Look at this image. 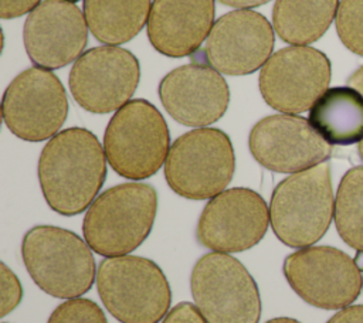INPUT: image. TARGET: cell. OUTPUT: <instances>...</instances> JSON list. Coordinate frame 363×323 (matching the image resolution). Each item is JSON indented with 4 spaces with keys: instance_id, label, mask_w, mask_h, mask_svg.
I'll return each mask as SVG.
<instances>
[{
    "instance_id": "obj_1",
    "label": "cell",
    "mask_w": 363,
    "mask_h": 323,
    "mask_svg": "<svg viewBox=\"0 0 363 323\" xmlns=\"http://www.w3.org/2000/svg\"><path fill=\"white\" fill-rule=\"evenodd\" d=\"M106 156L85 128L52 136L41 150L38 180L47 204L61 215H77L96 198L106 177Z\"/></svg>"
},
{
    "instance_id": "obj_2",
    "label": "cell",
    "mask_w": 363,
    "mask_h": 323,
    "mask_svg": "<svg viewBox=\"0 0 363 323\" xmlns=\"http://www.w3.org/2000/svg\"><path fill=\"white\" fill-rule=\"evenodd\" d=\"M156 211L157 194L150 184H118L88 207L84 238L92 251L106 258L128 255L149 237Z\"/></svg>"
},
{
    "instance_id": "obj_3",
    "label": "cell",
    "mask_w": 363,
    "mask_h": 323,
    "mask_svg": "<svg viewBox=\"0 0 363 323\" xmlns=\"http://www.w3.org/2000/svg\"><path fill=\"white\" fill-rule=\"evenodd\" d=\"M21 256L34 283L54 298H79L96 279L91 246L65 228L37 225L28 230L21 242Z\"/></svg>"
},
{
    "instance_id": "obj_4",
    "label": "cell",
    "mask_w": 363,
    "mask_h": 323,
    "mask_svg": "<svg viewBox=\"0 0 363 323\" xmlns=\"http://www.w3.org/2000/svg\"><path fill=\"white\" fill-rule=\"evenodd\" d=\"M335 211L330 166L320 163L291 174L274 188L269 224L291 248H306L328 231Z\"/></svg>"
},
{
    "instance_id": "obj_5",
    "label": "cell",
    "mask_w": 363,
    "mask_h": 323,
    "mask_svg": "<svg viewBox=\"0 0 363 323\" xmlns=\"http://www.w3.org/2000/svg\"><path fill=\"white\" fill-rule=\"evenodd\" d=\"M95 280L104 306L121 323H159L169 313L170 285L159 265L147 258H106Z\"/></svg>"
},
{
    "instance_id": "obj_6",
    "label": "cell",
    "mask_w": 363,
    "mask_h": 323,
    "mask_svg": "<svg viewBox=\"0 0 363 323\" xmlns=\"http://www.w3.org/2000/svg\"><path fill=\"white\" fill-rule=\"evenodd\" d=\"M104 150L109 166L122 177L143 180L153 176L170 150L167 123L155 105L132 99L111 118Z\"/></svg>"
},
{
    "instance_id": "obj_7",
    "label": "cell",
    "mask_w": 363,
    "mask_h": 323,
    "mask_svg": "<svg viewBox=\"0 0 363 323\" xmlns=\"http://www.w3.org/2000/svg\"><path fill=\"white\" fill-rule=\"evenodd\" d=\"M234 167L230 137L220 129L197 128L170 146L164 177L176 194L189 200H206L225 190Z\"/></svg>"
},
{
    "instance_id": "obj_8",
    "label": "cell",
    "mask_w": 363,
    "mask_h": 323,
    "mask_svg": "<svg viewBox=\"0 0 363 323\" xmlns=\"http://www.w3.org/2000/svg\"><path fill=\"white\" fill-rule=\"evenodd\" d=\"M190 289L207 323H258L261 296L247 268L225 252L203 255L193 266Z\"/></svg>"
},
{
    "instance_id": "obj_9",
    "label": "cell",
    "mask_w": 363,
    "mask_h": 323,
    "mask_svg": "<svg viewBox=\"0 0 363 323\" xmlns=\"http://www.w3.org/2000/svg\"><path fill=\"white\" fill-rule=\"evenodd\" d=\"M282 271L294 292L319 309H343L363 288L356 261L333 246L301 248L285 258Z\"/></svg>"
},
{
    "instance_id": "obj_10",
    "label": "cell",
    "mask_w": 363,
    "mask_h": 323,
    "mask_svg": "<svg viewBox=\"0 0 363 323\" xmlns=\"http://www.w3.org/2000/svg\"><path fill=\"white\" fill-rule=\"evenodd\" d=\"M68 115L61 81L51 71L31 67L7 86L1 116L9 130L27 142H43L58 133Z\"/></svg>"
},
{
    "instance_id": "obj_11",
    "label": "cell",
    "mask_w": 363,
    "mask_h": 323,
    "mask_svg": "<svg viewBox=\"0 0 363 323\" xmlns=\"http://www.w3.org/2000/svg\"><path fill=\"white\" fill-rule=\"evenodd\" d=\"M330 61L308 45L285 47L259 72V92L275 110L295 115L312 108L330 82Z\"/></svg>"
},
{
    "instance_id": "obj_12",
    "label": "cell",
    "mask_w": 363,
    "mask_h": 323,
    "mask_svg": "<svg viewBox=\"0 0 363 323\" xmlns=\"http://www.w3.org/2000/svg\"><path fill=\"white\" fill-rule=\"evenodd\" d=\"M136 57L118 45L84 52L69 72V89L77 103L92 113H109L129 102L138 88Z\"/></svg>"
},
{
    "instance_id": "obj_13",
    "label": "cell",
    "mask_w": 363,
    "mask_h": 323,
    "mask_svg": "<svg viewBox=\"0 0 363 323\" xmlns=\"http://www.w3.org/2000/svg\"><path fill=\"white\" fill-rule=\"evenodd\" d=\"M269 224V207L254 190L234 187L210 198L196 230L197 241L216 252H241L257 245Z\"/></svg>"
},
{
    "instance_id": "obj_14",
    "label": "cell",
    "mask_w": 363,
    "mask_h": 323,
    "mask_svg": "<svg viewBox=\"0 0 363 323\" xmlns=\"http://www.w3.org/2000/svg\"><path fill=\"white\" fill-rule=\"evenodd\" d=\"M250 152L268 170L298 173L323 163L332 154V146L301 116L271 115L250 132Z\"/></svg>"
},
{
    "instance_id": "obj_15",
    "label": "cell",
    "mask_w": 363,
    "mask_h": 323,
    "mask_svg": "<svg viewBox=\"0 0 363 323\" xmlns=\"http://www.w3.org/2000/svg\"><path fill=\"white\" fill-rule=\"evenodd\" d=\"M275 35L269 21L259 13L241 8L220 17L203 51L204 60L227 75L252 74L269 60Z\"/></svg>"
},
{
    "instance_id": "obj_16",
    "label": "cell",
    "mask_w": 363,
    "mask_h": 323,
    "mask_svg": "<svg viewBox=\"0 0 363 323\" xmlns=\"http://www.w3.org/2000/svg\"><path fill=\"white\" fill-rule=\"evenodd\" d=\"M23 40L37 67L57 69L82 55L88 41V24L74 3L44 0L28 13Z\"/></svg>"
},
{
    "instance_id": "obj_17",
    "label": "cell",
    "mask_w": 363,
    "mask_h": 323,
    "mask_svg": "<svg viewBox=\"0 0 363 323\" xmlns=\"http://www.w3.org/2000/svg\"><path fill=\"white\" fill-rule=\"evenodd\" d=\"M159 96L174 120L186 126L204 128L225 113L230 89L211 65L193 62L166 74L159 84Z\"/></svg>"
},
{
    "instance_id": "obj_18",
    "label": "cell",
    "mask_w": 363,
    "mask_h": 323,
    "mask_svg": "<svg viewBox=\"0 0 363 323\" xmlns=\"http://www.w3.org/2000/svg\"><path fill=\"white\" fill-rule=\"evenodd\" d=\"M214 21V0H153L147 38L156 51L180 58L194 54Z\"/></svg>"
},
{
    "instance_id": "obj_19",
    "label": "cell",
    "mask_w": 363,
    "mask_h": 323,
    "mask_svg": "<svg viewBox=\"0 0 363 323\" xmlns=\"http://www.w3.org/2000/svg\"><path fill=\"white\" fill-rule=\"evenodd\" d=\"M309 123L332 146L363 140V95L352 86L328 88L309 109Z\"/></svg>"
},
{
    "instance_id": "obj_20",
    "label": "cell",
    "mask_w": 363,
    "mask_h": 323,
    "mask_svg": "<svg viewBox=\"0 0 363 323\" xmlns=\"http://www.w3.org/2000/svg\"><path fill=\"white\" fill-rule=\"evenodd\" d=\"M339 0H277L272 10L275 33L288 44L319 40L336 17Z\"/></svg>"
},
{
    "instance_id": "obj_21",
    "label": "cell",
    "mask_w": 363,
    "mask_h": 323,
    "mask_svg": "<svg viewBox=\"0 0 363 323\" xmlns=\"http://www.w3.org/2000/svg\"><path fill=\"white\" fill-rule=\"evenodd\" d=\"M150 7V0H84V16L101 42L116 45L140 33Z\"/></svg>"
},
{
    "instance_id": "obj_22",
    "label": "cell",
    "mask_w": 363,
    "mask_h": 323,
    "mask_svg": "<svg viewBox=\"0 0 363 323\" xmlns=\"http://www.w3.org/2000/svg\"><path fill=\"white\" fill-rule=\"evenodd\" d=\"M333 217L340 238L353 249L363 252V166L352 167L342 177Z\"/></svg>"
},
{
    "instance_id": "obj_23",
    "label": "cell",
    "mask_w": 363,
    "mask_h": 323,
    "mask_svg": "<svg viewBox=\"0 0 363 323\" xmlns=\"http://www.w3.org/2000/svg\"><path fill=\"white\" fill-rule=\"evenodd\" d=\"M335 21L343 45L363 57V0H340Z\"/></svg>"
},
{
    "instance_id": "obj_24",
    "label": "cell",
    "mask_w": 363,
    "mask_h": 323,
    "mask_svg": "<svg viewBox=\"0 0 363 323\" xmlns=\"http://www.w3.org/2000/svg\"><path fill=\"white\" fill-rule=\"evenodd\" d=\"M47 323H108L102 309L89 299H68L54 309Z\"/></svg>"
},
{
    "instance_id": "obj_25",
    "label": "cell",
    "mask_w": 363,
    "mask_h": 323,
    "mask_svg": "<svg viewBox=\"0 0 363 323\" xmlns=\"http://www.w3.org/2000/svg\"><path fill=\"white\" fill-rule=\"evenodd\" d=\"M23 298V289L17 276L1 262L0 265V316L4 317L14 310Z\"/></svg>"
},
{
    "instance_id": "obj_26",
    "label": "cell",
    "mask_w": 363,
    "mask_h": 323,
    "mask_svg": "<svg viewBox=\"0 0 363 323\" xmlns=\"http://www.w3.org/2000/svg\"><path fill=\"white\" fill-rule=\"evenodd\" d=\"M162 323H207L201 316L196 305L189 302H182L176 305L170 312L164 316Z\"/></svg>"
},
{
    "instance_id": "obj_27",
    "label": "cell",
    "mask_w": 363,
    "mask_h": 323,
    "mask_svg": "<svg viewBox=\"0 0 363 323\" xmlns=\"http://www.w3.org/2000/svg\"><path fill=\"white\" fill-rule=\"evenodd\" d=\"M41 0H1L0 16L1 18H16L26 13H31Z\"/></svg>"
},
{
    "instance_id": "obj_28",
    "label": "cell",
    "mask_w": 363,
    "mask_h": 323,
    "mask_svg": "<svg viewBox=\"0 0 363 323\" xmlns=\"http://www.w3.org/2000/svg\"><path fill=\"white\" fill-rule=\"evenodd\" d=\"M326 323H363V305H349L335 313Z\"/></svg>"
},
{
    "instance_id": "obj_29",
    "label": "cell",
    "mask_w": 363,
    "mask_h": 323,
    "mask_svg": "<svg viewBox=\"0 0 363 323\" xmlns=\"http://www.w3.org/2000/svg\"><path fill=\"white\" fill-rule=\"evenodd\" d=\"M218 1L235 8H251V7L262 6L271 0H218Z\"/></svg>"
},
{
    "instance_id": "obj_30",
    "label": "cell",
    "mask_w": 363,
    "mask_h": 323,
    "mask_svg": "<svg viewBox=\"0 0 363 323\" xmlns=\"http://www.w3.org/2000/svg\"><path fill=\"white\" fill-rule=\"evenodd\" d=\"M349 85L352 86V88H354V89H357L362 95H363V65L359 68V69H356L352 75H350V78H349Z\"/></svg>"
},
{
    "instance_id": "obj_31",
    "label": "cell",
    "mask_w": 363,
    "mask_h": 323,
    "mask_svg": "<svg viewBox=\"0 0 363 323\" xmlns=\"http://www.w3.org/2000/svg\"><path fill=\"white\" fill-rule=\"evenodd\" d=\"M265 323H301V322H298L296 319H292V317H274V319L267 320Z\"/></svg>"
},
{
    "instance_id": "obj_32",
    "label": "cell",
    "mask_w": 363,
    "mask_h": 323,
    "mask_svg": "<svg viewBox=\"0 0 363 323\" xmlns=\"http://www.w3.org/2000/svg\"><path fill=\"white\" fill-rule=\"evenodd\" d=\"M357 150H359V156H360V159L363 160V140L359 143V146H357Z\"/></svg>"
},
{
    "instance_id": "obj_33",
    "label": "cell",
    "mask_w": 363,
    "mask_h": 323,
    "mask_svg": "<svg viewBox=\"0 0 363 323\" xmlns=\"http://www.w3.org/2000/svg\"><path fill=\"white\" fill-rule=\"evenodd\" d=\"M62 1H68V3H77V1H79V0H62Z\"/></svg>"
},
{
    "instance_id": "obj_34",
    "label": "cell",
    "mask_w": 363,
    "mask_h": 323,
    "mask_svg": "<svg viewBox=\"0 0 363 323\" xmlns=\"http://www.w3.org/2000/svg\"><path fill=\"white\" fill-rule=\"evenodd\" d=\"M362 285H363V269H362Z\"/></svg>"
},
{
    "instance_id": "obj_35",
    "label": "cell",
    "mask_w": 363,
    "mask_h": 323,
    "mask_svg": "<svg viewBox=\"0 0 363 323\" xmlns=\"http://www.w3.org/2000/svg\"><path fill=\"white\" fill-rule=\"evenodd\" d=\"M3 323H6V322H3Z\"/></svg>"
}]
</instances>
